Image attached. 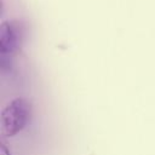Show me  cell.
Masks as SVG:
<instances>
[{
	"label": "cell",
	"instance_id": "1",
	"mask_svg": "<svg viewBox=\"0 0 155 155\" xmlns=\"http://www.w3.org/2000/svg\"><path fill=\"white\" fill-rule=\"evenodd\" d=\"M31 113L30 102L18 97L10 102L0 115V132L5 137H12L24 128Z\"/></svg>",
	"mask_w": 155,
	"mask_h": 155
},
{
	"label": "cell",
	"instance_id": "2",
	"mask_svg": "<svg viewBox=\"0 0 155 155\" xmlns=\"http://www.w3.org/2000/svg\"><path fill=\"white\" fill-rule=\"evenodd\" d=\"M25 28L18 19L5 21L0 25V52L2 56L16 53L24 41Z\"/></svg>",
	"mask_w": 155,
	"mask_h": 155
},
{
	"label": "cell",
	"instance_id": "3",
	"mask_svg": "<svg viewBox=\"0 0 155 155\" xmlns=\"http://www.w3.org/2000/svg\"><path fill=\"white\" fill-rule=\"evenodd\" d=\"M0 155H10V151L7 150V148L4 144L0 145Z\"/></svg>",
	"mask_w": 155,
	"mask_h": 155
}]
</instances>
